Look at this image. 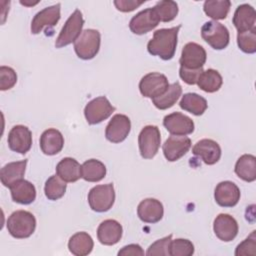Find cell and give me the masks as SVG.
<instances>
[{
  "mask_svg": "<svg viewBox=\"0 0 256 256\" xmlns=\"http://www.w3.org/2000/svg\"><path fill=\"white\" fill-rule=\"evenodd\" d=\"M28 160L24 159L17 162H10L4 165L0 170V180L1 183L5 186L10 188L16 182L23 179L25 174L26 165Z\"/></svg>",
  "mask_w": 256,
  "mask_h": 256,
  "instance_id": "cb8c5ba5",
  "label": "cell"
},
{
  "mask_svg": "<svg viewBox=\"0 0 256 256\" xmlns=\"http://www.w3.org/2000/svg\"><path fill=\"white\" fill-rule=\"evenodd\" d=\"M192 153L199 157L205 164L213 165L221 157V148L219 144L212 139H201L192 148Z\"/></svg>",
  "mask_w": 256,
  "mask_h": 256,
  "instance_id": "d6986e66",
  "label": "cell"
},
{
  "mask_svg": "<svg viewBox=\"0 0 256 256\" xmlns=\"http://www.w3.org/2000/svg\"><path fill=\"white\" fill-rule=\"evenodd\" d=\"M201 36L203 40L215 50L226 48L230 41V34L227 27L214 20L203 24Z\"/></svg>",
  "mask_w": 256,
  "mask_h": 256,
  "instance_id": "277c9868",
  "label": "cell"
},
{
  "mask_svg": "<svg viewBox=\"0 0 256 256\" xmlns=\"http://www.w3.org/2000/svg\"><path fill=\"white\" fill-rule=\"evenodd\" d=\"M240 189L231 181H222L217 184L214 199L221 207H234L240 200Z\"/></svg>",
  "mask_w": 256,
  "mask_h": 256,
  "instance_id": "ac0fdd59",
  "label": "cell"
},
{
  "mask_svg": "<svg viewBox=\"0 0 256 256\" xmlns=\"http://www.w3.org/2000/svg\"><path fill=\"white\" fill-rule=\"evenodd\" d=\"M213 230L217 238L224 242H230L238 234V223L234 217L229 214L221 213L214 219Z\"/></svg>",
  "mask_w": 256,
  "mask_h": 256,
  "instance_id": "e0dca14e",
  "label": "cell"
},
{
  "mask_svg": "<svg viewBox=\"0 0 256 256\" xmlns=\"http://www.w3.org/2000/svg\"><path fill=\"white\" fill-rule=\"evenodd\" d=\"M123 233L121 224L113 219H107L101 222L97 228V238L103 245L111 246L117 244Z\"/></svg>",
  "mask_w": 256,
  "mask_h": 256,
  "instance_id": "44dd1931",
  "label": "cell"
},
{
  "mask_svg": "<svg viewBox=\"0 0 256 256\" xmlns=\"http://www.w3.org/2000/svg\"><path fill=\"white\" fill-rule=\"evenodd\" d=\"M6 226L12 237L24 239L34 233L36 229V219L29 211L17 210L8 217Z\"/></svg>",
  "mask_w": 256,
  "mask_h": 256,
  "instance_id": "7a4b0ae2",
  "label": "cell"
},
{
  "mask_svg": "<svg viewBox=\"0 0 256 256\" xmlns=\"http://www.w3.org/2000/svg\"><path fill=\"white\" fill-rule=\"evenodd\" d=\"M203 68L199 69H188L185 67L180 66L179 69V76L180 78L188 85H195L197 84L200 75L203 72Z\"/></svg>",
  "mask_w": 256,
  "mask_h": 256,
  "instance_id": "60d3db41",
  "label": "cell"
},
{
  "mask_svg": "<svg viewBox=\"0 0 256 256\" xmlns=\"http://www.w3.org/2000/svg\"><path fill=\"white\" fill-rule=\"evenodd\" d=\"M17 82V74L13 68L8 66L0 67V90L6 91L14 87Z\"/></svg>",
  "mask_w": 256,
  "mask_h": 256,
  "instance_id": "ab89813d",
  "label": "cell"
},
{
  "mask_svg": "<svg viewBox=\"0 0 256 256\" xmlns=\"http://www.w3.org/2000/svg\"><path fill=\"white\" fill-rule=\"evenodd\" d=\"M83 25L84 19L82 16V12L79 9H75L65 22L58 37L56 38V48H62L71 43H74L82 33Z\"/></svg>",
  "mask_w": 256,
  "mask_h": 256,
  "instance_id": "5b68a950",
  "label": "cell"
},
{
  "mask_svg": "<svg viewBox=\"0 0 256 256\" xmlns=\"http://www.w3.org/2000/svg\"><path fill=\"white\" fill-rule=\"evenodd\" d=\"M161 143L159 128L155 125L145 126L138 136L140 155L144 159H152L158 152Z\"/></svg>",
  "mask_w": 256,
  "mask_h": 256,
  "instance_id": "52a82bcc",
  "label": "cell"
},
{
  "mask_svg": "<svg viewBox=\"0 0 256 256\" xmlns=\"http://www.w3.org/2000/svg\"><path fill=\"white\" fill-rule=\"evenodd\" d=\"M66 188V182L63 181L58 175H53L46 180L44 186V193L49 200L55 201L64 196Z\"/></svg>",
  "mask_w": 256,
  "mask_h": 256,
  "instance_id": "836d02e7",
  "label": "cell"
},
{
  "mask_svg": "<svg viewBox=\"0 0 256 256\" xmlns=\"http://www.w3.org/2000/svg\"><path fill=\"white\" fill-rule=\"evenodd\" d=\"M145 3V0H115L114 5L121 12H131Z\"/></svg>",
  "mask_w": 256,
  "mask_h": 256,
  "instance_id": "b9f144b4",
  "label": "cell"
},
{
  "mask_svg": "<svg viewBox=\"0 0 256 256\" xmlns=\"http://www.w3.org/2000/svg\"><path fill=\"white\" fill-rule=\"evenodd\" d=\"M20 3L22 4V5H25V6H33V5H36L37 3H38V1L37 2H35V3H28V2H26V1H20Z\"/></svg>",
  "mask_w": 256,
  "mask_h": 256,
  "instance_id": "ee69618b",
  "label": "cell"
},
{
  "mask_svg": "<svg viewBox=\"0 0 256 256\" xmlns=\"http://www.w3.org/2000/svg\"><path fill=\"white\" fill-rule=\"evenodd\" d=\"M154 11L156 12L159 21L161 22H170L176 18L178 14V5L176 2L171 0H164L159 1L153 7Z\"/></svg>",
  "mask_w": 256,
  "mask_h": 256,
  "instance_id": "e575fe53",
  "label": "cell"
},
{
  "mask_svg": "<svg viewBox=\"0 0 256 256\" xmlns=\"http://www.w3.org/2000/svg\"><path fill=\"white\" fill-rule=\"evenodd\" d=\"M256 231H252L251 234L242 241L235 250L236 256H255L256 255Z\"/></svg>",
  "mask_w": 256,
  "mask_h": 256,
  "instance_id": "f35d334b",
  "label": "cell"
},
{
  "mask_svg": "<svg viewBox=\"0 0 256 256\" xmlns=\"http://www.w3.org/2000/svg\"><path fill=\"white\" fill-rule=\"evenodd\" d=\"M163 214V205L155 198H146L137 207V215L145 223H157L162 219Z\"/></svg>",
  "mask_w": 256,
  "mask_h": 256,
  "instance_id": "ffe728a7",
  "label": "cell"
},
{
  "mask_svg": "<svg viewBox=\"0 0 256 256\" xmlns=\"http://www.w3.org/2000/svg\"><path fill=\"white\" fill-rule=\"evenodd\" d=\"M9 189L11 192L12 200L16 203H19L22 205H28L34 202V200L36 199L35 186L27 180L22 179L16 182Z\"/></svg>",
  "mask_w": 256,
  "mask_h": 256,
  "instance_id": "d4e9b609",
  "label": "cell"
},
{
  "mask_svg": "<svg viewBox=\"0 0 256 256\" xmlns=\"http://www.w3.org/2000/svg\"><path fill=\"white\" fill-rule=\"evenodd\" d=\"M223 83L221 74L215 69H207L202 72L197 82L198 87L207 93H214L218 91Z\"/></svg>",
  "mask_w": 256,
  "mask_h": 256,
  "instance_id": "1f68e13d",
  "label": "cell"
},
{
  "mask_svg": "<svg viewBox=\"0 0 256 256\" xmlns=\"http://www.w3.org/2000/svg\"><path fill=\"white\" fill-rule=\"evenodd\" d=\"M115 202V191L112 183L96 185L88 193V203L95 212H106Z\"/></svg>",
  "mask_w": 256,
  "mask_h": 256,
  "instance_id": "8992f818",
  "label": "cell"
},
{
  "mask_svg": "<svg viewBox=\"0 0 256 256\" xmlns=\"http://www.w3.org/2000/svg\"><path fill=\"white\" fill-rule=\"evenodd\" d=\"M169 253L170 256H191L194 253V245L188 239L171 240Z\"/></svg>",
  "mask_w": 256,
  "mask_h": 256,
  "instance_id": "8d00e7d4",
  "label": "cell"
},
{
  "mask_svg": "<svg viewBox=\"0 0 256 256\" xmlns=\"http://www.w3.org/2000/svg\"><path fill=\"white\" fill-rule=\"evenodd\" d=\"M230 7L231 2L229 0H207L204 2L203 10L208 17L217 21L227 17Z\"/></svg>",
  "mask_w": 256,
  "mask_h": 256,
  "instance_id": "d6a6232c",
  "label": "cell"
},
{
  "mask_svg": "<svg viewBox=\"0 0 256 256\" xmlns=\"http://www.w3.org/2000/svg\"><path fill=\"white\" fill-rule=\"evenodd\" d=\"M7 141L12 151L25 154L32 146V133L24 125H15L9 131Z\"/></svg>",
  "mask_w": 256,
  "mask_h": 256,
  "instance_id": "4fadbf2b",
  "label": "cell"
},
{
  "mask_svg": "<svg viewBox=\"0 0 256 256\" xmlns=\"http://www.w3.org/2000/svg\"><path fill=\"white\" fill-rule=\"evenodd\" d=\"M144 254L143 249L138 244H129L118 251L119 256H143Z\"/></svg>",
  "mask_w": 256,
  "mask_h": 256,
  "instance_id": "7bdbcfd3",
  "label": "cell"
},
{
  "mask_svg": "<svg viewBox=\"0 0 256 256\" xmlns=\"http://www.w3.org/2000/svg\"><path fill=\"white\" fill-rule=\"evenodd\" d=\"M182 94V87L179 82L169 84L167 90L160 96L153 98L152 102L154 106L160 110H166L171 108L179 99Z\"/></svg>",
  "mask_w": 256,
  "mask_h": 256,
  "instance_id": "f546056e",
  "label": "cell"
},
{
  "mask_svg": "<svg viewBox=\"0 0 256 256\" xmlns=\"http://www.w3.org/2000/svg\"><path fill=\"white\" fill-rule=\"evenodd\" d=\"M82 178L88 182H99L106 175L105 165L97 159L86 160L81 165Z\"/></svg>",
  "mask_w": 256,
  "mask_h": 256,
  "instance_id": "4dcf8cb0",
  "label": "cell"
},
{
  "mask_svg": "<svg viewBox=\"0 0 256 256\" xmlns=\"http://www.w3.org/2000/svg\"><path fill=\"white\" fill-rule=\"evenodd\" d=\"M60 7L61 4L57 3L55 5L46 7L36 13L31 21V33L39 34L45 27L51 28L55 26L61 17Z\"/></svg>",
  "mask_w": 256,
  "mask_h": 256,
  "instance_id": "9a60e30c",
  "label": "cell"
},
{
  "mask_svg": "<svg viewBox=\"0 0 256 256\" xmlns=\"http://www.w3.org/2000/svg\"><path fill=\"white\" fill-rule=\"evenodd\" d=\"M56 175L65 182H76L82 178L81 165L74 158L65 157L56 165Z\"/></svg>",
  "mask_w": 256,
  "mask_h": 256,
  "instance_id": "484cf974",
  "label": "cell"
},
{
  "mask_svg": "<svg viewBox=\"0 0 256 256\" xmlns=\"http://www.w3.org/2000/svg\"><path fill=\"white\" fill-rule=\"evenodd\" d=\"M114 111L115 107L112 106L107 97L99 96L87 103L84 108V115L90 125H95L109 118Z\"/></svg>",
  "mask_w": 256,
  "mask_h": 256,
  "instance_id": "ba28073f",
  "label": "cell"
},
{
  "mask_svg": "<svg viewBox=\"0 0 256 256\" xmlns=\"http://www.w3.org/2000/svg\"><path fill=\"white\" fill-rule=\"evenodd\" d=\"M232 22L238 32H244L255 28L256 12L249 4L239 5L233 15Z\"/></svg>",
  "mask_w": 256,
  "mask_h": 256,
  "instance_id": "603a6c76",
  "label": "cell"
},
{
  "mask_svg": "<svg viewBox=\"0 0 256 256\" xmlns=\"http://www.w3.org/2000/svg\"><path fill=\"white\" fill-rule=\"evenodd\" d=\"M64 146V137L62 133L55 129L49 128L45 130L40 136V148L46 155L58 154Z\"/></svg>",
  "mask_w": 256,
  "mask_h": 256,
  "instance_id": "7402d4cb",
  "label": "cell"
},
{
  "mask_svg": "<svg viewBox=\"0 0 256 256\" xmlns=\"http://www.w3.org/2000/svg\"><path fill=\"white\" fill-rule=\"evenodd\" d=\"M181 25L172 28H162L156 30L151 40L147 44L148 52L153 56H158L163 60H170L174 57L177 42L178 32Z\"/></svg>",
  "mask_w": 256,
  "mask_h": 256,
  "instance_id": "6da1fadb",
  "label": "cell"
},
{
  "mask_svg": "<svg viewBox=\"0 0 256 256\" xmlns=\"http://www.w3.org/2000/svg\"><path fill=\"white\" fill-rule=\"evenodd\" d=\"M163 125L171 135L179 136L189 135L195 128L193 120L180 112H173L166 115L163 119Z\"/></svg>",
  "mask_w": 256,
  "mask_h": 256,
  "instance_id": "7c38bea8",
  "label": "cell"
},
{
  "mask_svg": "<svg viewBox=\"0 0 256 256\" xmlns=\"http://www.w3.org/2000/svg\"><path fill=\"white\" fill-rule=\"evenodd\" d=\"M94 247L92 237L87 232H77L72 235L68 242L69 251L75 256H86Z\"/></svg>",
  "mask_w": 256,
  "mask_h": 256,
  "instance_id": "4316f807",
  "label": "cell"
},
{
  "mask_svg": "<svg viewBox=\"0 0 256 256\" xmlns=\"http://www.w3.org/2000/svg\"><path fill=\"white\" fill-rule=\"evenodd\" d=\"M179 106L181 109L193 115L199 116L206 111L208 104L206 99L197 93H186L182 96Z\"/></svg>",
  "mask_w": 256,
  "mask_h": 256,
  "instance_id": "f1b7e54d",
  "label": "cell"
},
{
  "mask_svg": "<svg viewBox=\"0 0 256 256\" xmlns=\"http://www.w3.org/2000/svg\"><path fill=\"white\" fill-rule=\"evenodd\" d=\"M101 35L98 30L85 29L74 42L76 55L83 60L94 58L100 49Z\"/></svg>",
  "mask_w": 256,
  "mask_h": 256,
  "instance_id": "3957f363",
  "label": "cell"
},
{
  "mask_svg": "<svg viewBox=\"0 0 256 256\" xmlns=\"http://www.w3.org/2000/svg\"><path fill=\"white\" fill-rule=\"evenodd\" d=\"M131 130V121L124 114H115L105 129V137L112 143H120L126 139Z\"/></svg>",
  "mask_w": 256,
  "mask_h": 256,
  "instance_id": "30bf717a",
  "label": "cell"
},
{
  "mask_svg": "<svg viewBox=\"0 0 256 256\" xmlns=\"http://www.w3.org/2000/svg\"><path fill=\"white\" fill-rule=\"evenodd\" d=\"M167 77L159 72H151L144 75L139 82V90L146 98H156L162 95L168 88Z\"/></svg>",
  "mask_w": 256,
  "mask_h": 256,
  "instance_id": "9c48e42d",
  "label": "cell"
},
{
  "mask_svg": "<svg viewBox=\"0 0 256 256\" xmlns=\"http://www.w3.org/2000/svg\"><path fill=\"white\" fill-rule=\"evenodd\" d=\"M172 240V235L166 236L162 239H159L152 243L149 248L147 249L146 255L147 256H168L170 243Z\"/></svg>",
  "mask_w": 256,
  "mask_h": 256,
  "instance_id": "74e56055",
  "label": "cell"
},
{
  "mask_svg": "<svg viewBox=\"0 0 256 256\" xmlns=\"http://www.w3.org/2000/svg\"><path fill=\"white\" fill-rule=\"evenodd\" d=\"M191 148V140L187 136L171 135L166 139L162 146L164 157L170 161L175 162L183 157Z\"/></svg>",
  "mask_w": 256,
  "mask_h": 256,
  "instance_id": "5bb4252c",
  "label": "cell"
},
{
  "mask_svg": "<svg viewBox=\"0 0 256 256\" xmlns=\"http://www.w3.org/2000/svg\"><path fill=\"white\" fill-rule=\"evenodd\" d=\"M206 58V51L201 45L195 42H189L182 49L179 63L180 66L188 69H199L203 68Z\"/></svg>",
  "mask_w": 256,
  "mask_h": 256,
  "instance_id": "8fae6325",
  "label": "cell"
},
{
  "mask_svg": "<svg viewBox=\"0 0 256 256\" xmlns=\"http://www.w3.org/2000/svg\"><path fill=\"white\" fill-rule=\"evenodd\" d=\"M236 175L246 182L256 180V158L251 154H244L239 157L235 164Z\"/></svg>",
  "mask_w": 256,
  "mask_h": 256,
  "instance_id": "83f0119b",
  "label": "cell"
},
{
  "mask_svg": "<svg viewBox=\"0 0 256 256\" xmlns=\"http://www.w3.org/2000/svg\"><path fill=\"white\" fill-rule=\"evenodd\" d=\"M237 44L241 51L247 54H253L256 52V27L244 31L238 32L237 34Z\"/></svg>",
  "mask_w": 256,
  "mask_h": 256,
  "instance_id": "d590c367",
  "label": "cell"
},
{
  "mask_svg": "<svg viewBox=\"0 0 256 256\" xmlns=\"http://www.w3.org/2000/svg\"><path fill=\"white\" fill-rule=\"evenodd\" d=\"M159 18L153 8L138 12L129 22V28L136 35H143L154 29L159 24Z\"/></svg>",
  "mask_w": 256,
  "mask_h": 256,
  "instance_id": "2e32d148",
  "label": "cell"
}]
</instances>
